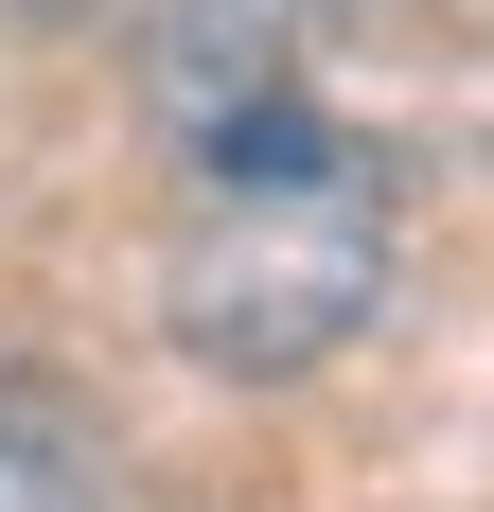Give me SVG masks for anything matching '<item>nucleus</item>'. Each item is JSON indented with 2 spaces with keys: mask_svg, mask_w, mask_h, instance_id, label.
<instances>
[{
  "mask_svg": "<svg viewBox=\"0 0 494 512\" xmlns=\"http://www.w3.org/2000/svg\"><path fill=\"white\" fill-rule=\"evenodd\" d=\"M406 248V159L318 124V106H230L195 124V230H177V354L230 389H283L336 336H371Z\"/></svg>",
  "mask_w": 494,
  "mask_h": 512,
  "instance_id": "obj_1",
  "label": "nucleus"
},
{
  "mask_svg": "<svg viewBox=\"0 0 494 512\" xmlns=\"http://www.w3.org/2000/svg\"><path fill=\"white\" fill-rule=\"evenodd\" d=\"M300 18L318 0H159V106H177V142L300 89Z\"/></svg>",
  "mask_w": 494,
  "mask_h": 512,
  "instance_id": "obj_2",
  "label": "nucleus"
},
{
  "mask_svg": "<svg viewBox=\"0 0 494 512\" xmlns=\"http://www.w3.org/2000/svg\"><path fill=\"white\" fill-rule=\"evenodd\" d=\"M0 512H106V442L53 371H0Z\"/></svg>",
  "mask_w": 494,
  "mask_h": 512,
  "instance_id": "obj_3",
  "label": "nucleus"
},
{
  "mask_svg": "<svg viewBox=\"0 0 494 512\" xmlns=\"http://www.w3.org/2000/svg\"><path fill=\"white\" fill-rule=\"evenodd\" d=\"M18 18H89V0H18Z\"/></svg>",
  "mask_w": 494,
  "mask_h": 512,
  "instance_id": "obj_4",
  "label": "nucleus"
}]
</instances>
